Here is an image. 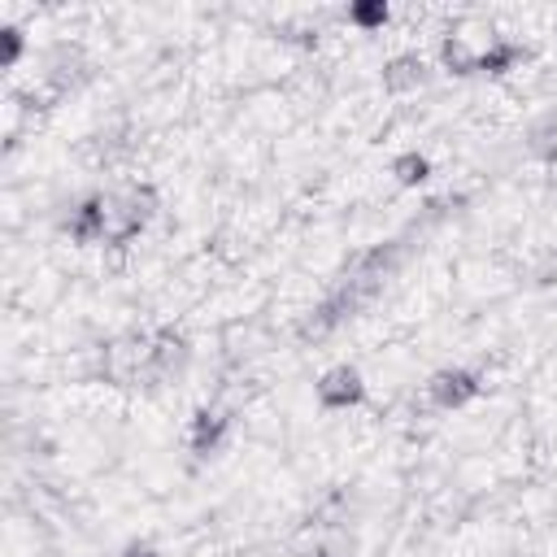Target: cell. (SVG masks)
I'll return each mask as SVG.
<instances>
[{
  "label": "cell",
  "instance_id": "8fae6325",
  "mask_svg": "<svg viewBox=\"0 0 557 557\" xmlns=\"http://www.w3.org/2000/svg\"><path fill=\"white\" fill-rule=\"evenodd\" d=\"M344 17H348L357 30H383L387 17H392V9H387L383 0H357V4L344 9Z\"/></svg>",
  "mask_w": 557,
  "mask_h": 557
},
{
  "label": "cell",
  "instance_id": "3957f363",
  "mask_svg": "<svg viewBox=\"0 0 557 557\" xmlns=\"http://www.w3.org/2000/svg\"><path fill=\"white\" fill-rule=\"evenodd\" d=\"M479 392H483V374L466 370V366H444V370H435L426 379V400L435 409H448V413L466 409L470 400H479Z\"/></svg>",
  "mask_w": 557,
  "mask_h": 557
},
{
  "label": "cell",
  "instance_id": "4fadbf2b",
  "mask_svg": "<svg viewBox=\"0 0 557 557\" xmlns=\"http://www.w3.org/2000/svg\"><path fill=\"white\" fill-rule=\"evenodd\" d=\"M305 557H352V540H344V535H322V540L309 544Z\"/></svg>",
  "mask_w": 557,
  "mask_h": 557
},
{
  "label": "cell",
  "instance_id": "7c38bea8",
  "mask_svg": "<svg viewBox=\"0 0 557 557\" xmlns=\"http://www.w3.org/2000/svg\"><path fill=\"white\" fill-rule=\"evenodd\" d=\"M22 52H26V35H22V26L4 22V26H0V65L13 70V65L22 61Z\"/></svg>",
  "mask_w": 557,
  "mask_h": 557
},
{
  "label": "cell",
  "instance_id": "277c9868",
  "mask_svg": "<svg viewBox=\"0 0 557 557\" xmlns=\"http://www.w3.org/2000/svg\"><path fill=\"white\" fill-rule=\"evenodd\" d=\"M313 396H318V405L331 409V413H339V409H357V405L366 400V374H361L357 366L339 361V366H331V370L318 374Z\"/></svg>",
  "mask_w": 557,
  "mask_h": 557
},
{
  "label": "cell",
  "instance_id": "2e32d148",
  "mask_svg": "<svg viewBox=\"0 0 557 557\" xmlns=\"http://www.w3.org/2000/svg\"><path fill=\"white\" fill-rule=\"evenodd\" d=\"M544 157H548V165H553V170H557V139H553V144H548V152H544Z\"/></svg>",
  "mask_w": 557,
  "mask_h": 557
},
{
  "label": "cell",
  "instance_id": "9c48e42d",
  "mask_svg": "<svg viewBox=\"0 0 557 557\" xmlns=\"http://www.w3.org/2000/svg\"><path fill=\"white\" fill-rule=\"evenodd\" d=\"M522 57H527V52H522V44H513V39H492V44L479 52V74L500 78V74L518 70V61H522Z\"/></svg>",
  "mask_w": 557,
  "mask_h": 557
},
{
  "label": "cell",
  "instance_id": "7a4b0ae2",
  "mask_svg": "<svg viewBox=\"0 0 557 557\" xmlns=\"http://www.w3.org/2000/svg\"><path fill=\"white\" fill-rule=\"evenodd\" d=\"M191 366V339L174 326H161L152 335V348H148V366H144V379L152 383H178Z\"/></svg>",
  "mask_w": 557,
  "mask_h": 557
},
{
  "label": "cell",
  "instance_id": "e0dca14e",
  "mask_svg": "<svg viewBox=\"0 0 557 557\" xmlns=\"http://www.w3.org/2000/svg\"><path fill=\"white\" fill-rule=\"evenodd\" d=\"M505 557H535V553H527V548H509Z\"/></svg>",
  "mask_w": 557,
  "mask_h": 557
},
{
  "label": "cell",
  "instance_id": "ba28073f",
  "mask_svg": "<svg viewBox=\"0 0 557 557\" xmlns=\"http://www.w3.org/2000/svg\"><path fill=\"white\" fill-rule=\"evenodd\" d=\"M440 70L453 74V78L479 74V48H470L466 35H444V39H440Z\"/></svg>",
  "mask_w": 557,
  "mask_h": 557
},
{
  "label": "cell",
  "instance_id": "52a82bcc",
  "mask_svg": "<svg viewBox=\"0 0 557 557\" xmlns=\"http://www.w3.org/2000/svg\"><path fill=\"white\" fill-rule=\"evenodd\" d=\"M65 235L70 244H104V191H87L83 200L70 205V218H65Z\"/></svg>",
  "mask_w": 557,
  "mask_h": 557
},
{
  "label": "cell",
  "instance_id": "5bb4252c",
  "mask_svg": "<svg viewBox=\"0 0 557 557\" xmlns=\"http://www.w3.org/2000/svg\"><path fill=\"white\" fill-rule=\"evenodd\" d=\"M535 283H540V287H557V248L540 257V265H535Z\"/></svg>",
  "mask_w": 557,
  "mask_h": 557
},
{
  "label": "cell",
  "instance_id": "9a60e30c",
  "mask_svg": "<svg viewBox=\"0 0 557 557\" xmlns=\"http://www.w3.org/2000/svg\"><path fill=\"white\" fill-rule=\"evenodd\" d=\"M122 557H157V548H152L148 540H131V544L122 548Z\"/></svg>",
  "mask_w": 557,
  "mask_h": 557
},
{
  "label": "cell",
  "instance_id": "6da1fadb",
  "mask_svg": "<svg viewBox=\"0 0 557 557\" xmlns=\"http://www.w3.org/2000/svg\"><path fill=\"white\" fill-rule=\"evenodd\" d=\"M157 213V191L148 183H126L104 191V248H126L144 235Z\"/></svg>",
  "mask_w": 557,
  "mask_h": 557
},
{
  "label": "cell",
  "instance_id": "5b68a950",
  "mask_svg": "<svg viewBox=\"0 0 557 557\" xmlns=\"http://www.w3.org/2000/svg\"><path fill=\"white\" fill-rule=\"evenodd\" d=\"M226 435H231V413L218 409V405H200V409L191 413V422H187V448H191L196 457L222 453Z\"/></svg>",
  "mask_w": 557,
  "mask_h": 557
},
{
  "label": "cell",
  "instance_id": "8992f818",
  "mask_svg": "<svg viewBox=\"0 0 557 557\" xmlns=\"http://www.w3.org/2000/svg\"><path fill=\"white\" fill-rule=\"evenodd\" d=\"M379 83H383L387 96H409V91H418V87L431 83V65H426L422 52H396V57L383 61Z\"/></svg>",
  "mask_w": 557,
  "mask_h": 557
},
{
  "label": "cell",
  "instance_id": "30bf717a",
  "mask_svg": "<svg viewBox=\"0 0 557 557\" xmlns=\"http://www.w3.org/2000/svg\"><path fill=\"white\" fill-rule=\"evenodd\" d=\"M387 174H392V183H396V187H422V183L431 178V157H426V152H418V148L396 152V157H392V165H387Z\"/></svg>",
  "mask_w": 557,
  "mask_h": 557
}]
</instances>
